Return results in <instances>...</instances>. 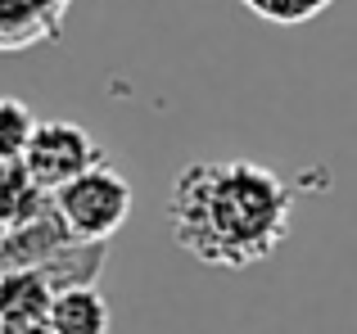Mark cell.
Listing matches in <instances>:
<instances>
[{
  "label": "cell",
  "mask_w": 357,
  "mask_h": 334,
  "mask_svg": "<svg viewBox=\"0 0 357 334\" xmlns=\"http://www.w3.org/2000/svg\"><path fill=\"white\" fill-rule=\"evenodd\" d=\"M96 163H105V150H100V141L86 132V127L63 122V118H54V122H41V127H36L32 145H27V154H23L27 176H32V181L41 185L45 194H54L59 185L77 181V176L91 172Z\"/></svg>",
  "instance_id": "3957f363"
},
{
  "label": "cell",
  "mask_w": 357,
  "mask_h": 334,
  "mask_svg": "<svg viewBox=\"0 0 357 334\" xmlns=\"http://www.w3.org/2000/svg\"><path fill=\"white\" fill-rule=\"evenodd\" d=\"M50 326L54 334H109L114 326V312L100 285H68V289L54 294L50 308Z\"/></svg>",
  "instance_id": "5b68a950"
},
{
  "label": "cell",
  "mask_w": 357,
  "mask_h": 334,
  "mask_svg": "<svg viewBox=\"0 0 357 334\" xmlns=\"http://www.w3.org/2000/svg\"><path fill=\"white\" fill-rule=\"evenodd\" d=\"M0 334H54V326H50V317H41V321H0Z\"/></svg>",
  "instance_id": "52a82bcc"
},
{
  "label": "cell",
  "mask_w": 357,
  "mask_h": 334,
  "mask_svg": "<svg viewBox=\"0 0 357 334\" xmlns=\"http://www.w3.org/2000/svg\"><path fill=\"white\" fill-rule=\"evenodd\" d=\"M289 217L294 190L258 163H190L167 199L176 248L222 271H244L271 257Z\"/></svg>",
  "instance_id": "6da1fadb"
},
{
  "label": "cell",
  "mask_w": 357,
  "mask_h": 334,
  "mask_svg": "<svg viewBox=\"0 0 357 334\" xmlns=\"http://www.w3.org/2000/svg\"><path fill=\"white\" fill-rule=\"evenodd\" d=\"M36 127H41V122H36V113L23 104V100L0 95V159L23 163V154H27V145H32Z\"/></svg>",
  "instance_id": "8992f818"
},
{
  "label": "cell",
  "mask_w": 357,
  "mask_h": 334,
  "mask_svg": "<svg viewBox=\"0 0 357 334\" xmlns=\"http://www.w3.org/2000/svg\"><path fill=\"white\" fill-rule=\"evenodd\" d=\"M54 280L41 267H5L0 271V321H41L54 308Z\"/></svg>",
  "instance_id": "277c9868"
},
{
  "label": "cell",
  "mask_w": 357,
  "mask_h": 334,
  "mask_svg": "<svg viewBox=\"0 0 357 334\" xmlns=\"http://www.w3.org/2000/svg\"><path fill=\"white\" fill-rule=\"evenodd\" d=\"M50 199H54V208H59L63 226L73 230V239H82V244H109V239L127 226L136 194H131L127 176L105 159V163L91 167V172H82L77 181L59 185Z\"/></svg>",
  "instance_id": "7a4b0ae2"
}]
</instances>
